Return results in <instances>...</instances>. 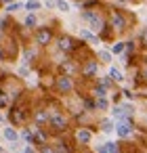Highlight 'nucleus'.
<instances>
[{
    "instance_id": "obj_1",
    "label": "nucleus",
    "mask_w": 147,
    "mask_h": 153,
    "mask_svg": "<svg viewBox=\"0 0 147 153\" xmlns=\"http://www.w3.org/2000/svg\"><path fill=\"white\" fill-rule=\"evenodd\" d=\"M28 117H30V109H28L25 105H13V107H11L9 120H11L15 126H21V124H25V122H28Z\"/></svg>"
},
{
    "instance_id": "obj_2",
    "label": "nucleus",
    "mask_w": 147,
    "mask_h": 153,
    "mask_svg": "<svg viewBox=\"0 0 147 153\" xmlns=\"http://www.w3.org/2000/svg\"><path fill=\"white\" fill-rule=\"evenodd\" d=\"M109 23H111V27H113L116 32H124V30H126V17H124L122 11H118V9H113V11L109 13Z\"/></svg>"
},
{
    "instance_id": "obj_3",
    "label": "nucleus",
    "mask_w": 147,
    "mask_h": 153,
    "mask_svg": "<svg viewBox=\"0 0 147 153\" xmlns=\"http://www.w3.org/2000/svg\"><path fill=\"white\" fill-rule=\"evenodd\" d=\"M51 38H53V32H51L49 27H40V30L36 32V42H38L40 46H46V44L51 42Z\"/></svg>"
},
{
    "instance_id": "obj_4",
    "label": "nucleus",
    "mask_w": 147,
    "mask_h": 153,
    "mask_svg": "<svg viewBox=\"0 0 147 153\" xmlns=\"http://www.w3.org/2000/svg\"><path fill=\"white\" fill-rule=\"evenodd\" d=\"M49 122H51V126H53V130H55V132H63V130L67 128V122H65V117H63L61 113H55Z\"/></svg>"
},
{
    "instance_id": "obj_5",
    "label": "nucleus",
    "mask_w": 147,
    "mask_h": 153,
    "mask_svg": "<svg viewBox=\"0 0 147 153\" xmlns=\"http://www.w3.org/2000/svg\"><path fill=\"white\" fill-rule=\"evenodd\" d=\"M84 17H86V19L93 23V30H95V32H101V30L105 27V25H103V21H101V17H99L97 13H93V11H86V13H84Z\"/></svg>"
},
{
    "instance_id": "obj_6",
    "label": "nucleus",
    "mask_w": 147,
    "mask_h": 153,
    "mask_svg": "<svg viewBox=\"0 0 147 153\" xmlns=\"http://www.w3.org/2000/svg\"><path fill=\"white\" fill-rule=\"evenodd\" d=\"M55 84H57V88H59L61 92H69V90H72V82H69V76H65V74H63V76H59Z\"/></svg>"
},
{
    "instance_id": "obj_7",
    "label": "nucleus",
    "mask_w": 147,
    "mask_h": 153,
    "mask_svg": "<svg viewBox=\"0 0 147 153\" xmlns=\"http://www.w3.org/2000/svg\"><path fill=\"white\" fill-rule=\"evenodd\" d=\"M116 130H118V134H120L122 138H128V136L132 134V124H130V122H122V124L116 126Z\"/></svg>"
},
{
    "instance_id": "obj_8",
    "label": "nucleus",
    "mask_w": 147,
    "mask_h": 153,
    "mask_svg": "<svg viewBox=\"0 0 147 153\" xmlns=\"http://www.w3.org/2000/svg\"><path fill=\"white\" fill-rule=\"evenodd\" d=\"M59 48H61V51H65V53H72V51L76 48V44L72 42V38L63 36V38H59Z\"/></svg>"
},
{
    "instance_id": "obj_9",
    "label": "nucleus",
    "mask_w": 147,
    "mask_h": 153,
    "mask_svg": "<svg viewBox=\"0 0 147 153\" xmlns=\"http://www.w3.org/2000/svg\"><path fill=\"white\" fill-rule=\"evenodd\" d=\"M95 71H97V61H88V63L82 67V76H84V78H93Z\"/></svg>"
},
{
    "instance_id": "obj_10",
    "label": "nucleus",
    "mask_w": 147,
    "mask_h": 153,
    "mask_svg": "<svg viewBox=\"0 0 147 153\" xmlns=\"http://www.w3.org/2000/svg\"><path fill=\"white\" fill-rule=\"evenodd\" d=\"M76 138H78L80 145H88V143H90V132H88L86 128H80L78 134H76Z\"/></svg>"
},
{
    "instance_id": "obj_11",
    "label": "nucleus",
    "mask_w": 147,
    "mask_h": 153,
    "mask_svg": "<svg viewBox=\"0 0 147 153\" xmlns=\"http://www.w3.org/2000/svg\"><path fill=\"white\" fill-rule=\"evenodd\" d=\"M34 117H36V122H38V124H44V122H46V120H49V113H46V111H44V109H38V111H36V115H34Z\"/></svg>"
},
{
    "instance_id": "obj_12",
    "label": "nucleus",
    "mask_w": 147,
    "mask_h": 153,
    "mask_svg": "<svg viewBox=\"0 0 147 153\" xmlns=\"http://www.w3.org/2000/svg\"><path fill=\"white\" fill-rule=\"evenodd\" d=\"M36 145H42L44 147V143H46V136H44V132H42V128H38V132H36V140H34Z\"/></svg>"
},
{
    "instance_id": "obj_13",
    "label": "nucleus",
    "mask_w": 147,
    "mask_h": 153,
    "mask_svg": "<svg viewBox=\"0 0 147 153\" xmlns=\"http://www.w3.org/2000/svg\"><path fill=\"white\" fill-rule=\"evenodd\" d=\"M57 153H72V149L67 147V143H63V140H59L57 143V149H55Z\"/></svg>"
},
{
    "instance_id": "obj_14",
    "label": "nucleus",
    "mask_w": 147,
    "mask_h": 153,
    "mask_svg": "<svg viewBox=\"0 0 147 153\" xmlns=\"http://www.w3.org/2000/svg\"><path fill=\"white\" fill-rule=\"evenodd\" d=\"M109 78H113L116 82L124 80V78H122V71H120V69H116V67H111V69H109Z\"/></svg>"
},
{
    "instance_id": "obj_15",
    "label": "nucleus",
    "mask_w": 147,
    "mask_h": 153,
    "mask_svg": "<svg viewBox=\"0 0 147 153\" xmlns=\"http://www.w3.org/2000/svg\"><path fill=\"white\" fill-rule=\"evenodd\" d=\"M95 107L97 109H107V101H105V97H99V99H95Z\"/></svg>"
},
{
    "instance_id": "obj_16",
    "label": "nucleus",
    "mask_w": 147,
    "mask_h": 153,
    "mask_svg": "<svg viewBox=\"0 0 147 153\" xmlns=\"http://www.w3.org/2000/svg\"><path fill=\"white\" fill-rule=\"evenodd\" d=\"M120 143H107L105 145V151L107 153H120V147H118Z\"/></svg>"
},
{
    "instance_id": "obj_17",
    "label": "nucleus",
    "mask_w": 147,
    "mask_h": 153,
    "mask_svg": "<svg viewBox=\"0 0 147 153\" xmlns=\"http://www.w3.org/2000/svg\"><path fill=\"white\" fill-rule=\"evenodd\" d=\"M122 51H126V42H118V44H113V48H111L113 55H120Z\"/></svg>"
},
{
    "instance_id": "obj_18",
    "label": "nucleus",
    "mask_w": 147,
    "mask_h": 153,
    "mask_svg": "<svg viewBox=\"0 0 147 153\" xmlns=\"http://www.w3.org/2000/svg\"><path fill=\"white\" fill-rule=\"evenodd\" d=\"M105 92H107V88H105V86H101V84H99V86H95V97H97V99H99V97H105Z\"/></svg>"
},
{
    "instance_id": "obj_19",
    "label": "nucleus",
    "mask_w": 147,
    "mask_h": 153,
    "mask_svg": "<svg viewBox=\"0 0 147 153\" xmlns=\"http://www.w3.org/2000/svg\"><path fill=\"white\" fill-rule=\"evenodd\" d=\"M4 136H7L9 140H17V132H15L13 128H7V130H4Z\"/></svg>"
},
{
    "instance_id": "obj_20",
    "label": "nucleus",
    "mask_w": 147,
    "mask_h": 153,
    "mask_svg": "<svg viewBox=\"0 0 147 153\" xmlns=\"http://www.w3.org/2000/svg\"><path fill=\"white\" fill-rule=\"evenodd\" d=\"M25 7H28V11H38L40 9V2H38V0H30Z\"/></svg>"
},
{
    "instance_id": "obj_21",
    "label": "nucleus",
    "mask_w": 147,
    "mask_h": 153,
    "mask_svg": "<svg viewBox=\"0 0 147 153\" xmlns=\"http://www.w3.org/2000/svg\"><path fill=\"white\" fill-rule=\"evenodd\" d=\"M82 38H84V40H88V42H93V44H95V42H99V38H97V36H93V34H88V32H82Z\"/></svg>"
},
{
    "instance_id": "obj_22",
    "label": "nucleus",
    "mask_w": 147,
    "mask_h": 153,
    "mask_svg": "<svg viewBox=\"0 0 147 153\" xmlns=\"http://www.w3.org/2000/svg\"><path fill=\"white\" fill-rule=\"evenodd\" d=\"M99 59H101L103 63H107V61L111 59V53H107V51H101V53H99Z\"/></svg>"
},
{
    "instance_id": "obj_23",
    "label": "nucleus",
    "mask_w": 147,
    "mask_h": 153,
    "mask_svg": "<svg viewBox=\"0 0 147 153\" xmlns=\"http://www.w3.org/2000/svg\"><path fill=\"white\" fill-rule=\"evenodd\" d=\"M55 4H57L61 11H69V4H67V2H63V0H55Z\"/></svg>"
},
{
    "instance_id": "obj_24",
    "label": "nucleus",
    "mask_w": 147,
    "mask_h": 153,
    "mask_svg": "<svg viewBox=\"0 0 147 153\" xmlns=\"http://www.w3.org/2000/svg\"><path fill=\"white\" fill-rule=\"evenodd\" d=\"M23 138H25V140H30V143H34V140H36V134H32L30 130H25V132H23Z\"/></svg>"
},
{
    "instance_id": "obj_25",
    "label": "nucleus",
    "mask_w": 147,
    "mask_h": 153,
    "mask_svg": "<svg viewBox=\"0 0 147 153\" xmlns=\"http://www.w3.org/2000/svg\"><path fill=\"white\" fill-rule=\"evenodd\" d=\"M25 25H28V27H34V25H36V17H34V15H30V17L25 19Z\"/></svg>"
},
{
    "instance_id": "obj_26",
    "label": "nucleus",
    "mask_w": 147,
    "mask_h": 153,
    "mask_svg": "<svg viewBox=\"0 0 147 153\" xmlns=\"http://www.w3.org/2000/svg\"><path fill=\"white\" fill-rule=\"evenodd\" d=\"M17 9H21V4H17V2H11V4H9V9H7V11H9V13H15V11H17Z\"/></svg>"
},
{
    "instance_id": "obj_27",
    "label": "nucleus",
    "mask_w": 147,
    "mask_h": 153,
    "mask_svg": "<svg viewBox=\"0 0 147 153\" xmlns=\"http://www.w3.org/2000/svg\"><path fill=\"white\" fill-rule=\"evenodd\" d=\"M101 126H103V130H105V132H109V130H111V122H109V120L101 122Z\"/></svg>"
},
{
    "instance_id": "obj_28",
    "label": "nucleus",
    "mask_w": 147,
    "mask_h": 153,
    "mask_svg": "<svg viewBox=\"0 0 147 153\" xmlns=\"http://www.w3.org/2000/svg\"><path fill=\"white\" fill-rule=\"evenodd\" d=\"M141 44H143V48L147 51V30L143 32V36H141Z\"/></svg>"
},
{
    "instance_id": "obj_29",
    "label": "nucleus",
    "mask_w": 147,
    "mask_h": 153,
    "mask_svg": "<svg viewBox=\"0 0 147 153\" xmlns=\"http://www.w3.org/2000/svg\"><path fill=\"white\" fill-rule=\"evenodd\" d=\"M109 84H111V80H109V78H103V80H101V86H105V88H107Z\"/></svg>"
},
{
    "instance_id": "obj_30",
    "label": "nucleus",
    "mask_w": 147,
    "mask_h": 153,
    "mask_svg": "<svg viewBox=\"0 0 147 153\" xmlns=\"http://www.w3.org/2000/svg\"><path fill=\"white\" fill-rule=\"evenodd\" d=\"M42 153H55V149H51L49 145H44V147H42Z\"/></svg>"
},
{
    "instance_id": "obj_31",
    "label": "nucleus",
    "mask_w": 147,
    "mask_h": 153,
    "mask_svg": "<svg viewBox=\"0 0 147 153\" xmlns=\"http://www.w3.org/2000/svg\"><path fill=\"white\" fill-rule=\"evenodd\" d=\"M7 59V55H4V51H2V44H0V61H4Z\"/></svg>"
},
{
    "instance_id": "obj_32",
    "label": "nucleus",
    "mask_w": 147,
    "mask_h": 153,
    "mask_svg": "<svg viewBox=\"0 0 147 153\" xmlns=\"http://www.w3.org/2000/svg\"><path fill=\"white\" fill-rule=\"evenodd\" d=\"M122 94H124V97H126V99H132V97H134V94H132V92H130V90H124V92H122Z\"/></svg>"
},
{
    "instance_id": "obj_33",
    "label": "nucleus",
    "mask_w": 147,
    "mask_h": 153,
    "mask_svg": "<svg viewBox=\"0 0 147 153\" xmlns=\"http://www.w3.org/2000/svg\"><path fill=\"white\" fill-rule=\"evenodd\" d=\"M25 153H34V149H32V147H28V149H25Z\"/></svg>"
},
{
    "instance_id": "obj_34",
    "label": "nucleus",
    "mask_w": 147,
    "mask_h": 153,
    "mask_svg": "<svg viewBox=\"0 0 147 153\" xmlns=\"http://www.w3.org/2000/svg\"><path fill=\"white\" fill-rule=\"evenodd\" d=\"M143 78H145V80H147V67H145V69H143Z\"/></svg>"
},
{
    "instance_id": "obj_35",
    "label": "nucleus",
    "mask_w": 147,
    "mask_h": 153,
    "mask_svg": "<svg viewBox=\"0 0 147 153\" xmlns=\"http://www.w3.org/2000/svg\"><path fill=\"white\" fill-rule=\"evenodd\" d=\"M2 2H13V0H2Z\"/></svg>"
},
{
    "instance_id": "obj_36",
    "label": "nucleus",
    "mask_w": 147,
    "mask_h": 153,
    "mask_svg": "<svg viewBox=\"0 0 147 153\" xmlns=\"http://www.w3.org/2000/svg\"><path fill=\"white\" fill-rule=\"evenodd\" d=\"M0 151H2V149H0Z\"/></svg>"
}]
</instances>
